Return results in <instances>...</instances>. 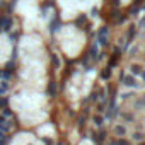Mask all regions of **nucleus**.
<instances>
[{"mask_svg":"<svg viewBox=\"0 0 145 145\" xmlns=\"http://www.w3.org/2000/svg\"><path fill=\"white\" fill-rule=\"evenodd\" d=\"M123 84H125V85H133V84H135V82H133V77H130V75L123 77Z\"/></svg>","mask_w":145,"mask_h":145,"instance_id":"3","label":"nucleus"},{"mask_svg":"<svg viewBox=\"0 0 145 145\" xmlns=\"http://www.w3.org/2000/svg\"><path fill=\"white\" fill-rule=\"evenodd\" d=\"M142 75H143V79H145V72H142Z\"/></svg>","mask_w":145,"mask_h":145,"instance_id":"11","label":"nucleus"},{"mask_svg":"<svg viewBox=\"0 0 145 145\" xmlns=\"http://www.w3.org/2000/svg\"><path fill=\"white\" fill-rule=\"evenodd\" d=\"M133 138H135V140H142L143 137H142V133H135V135H133Z\"/></svg>","mask_w":145,"mask_h":145,"instance_id":"9","label":"nucleus"},{"mask_svg":"<svg viewBox=\"0 0 145 145\" xmlns=\"http://www.w3.org/2000/svg\"><path fill=\"white\" fill-rule=\"evenodd\" d=\"M140 145H145V143H140Z\"/></svg>","mask_w":145,"mask_h":145,"instance_id":"12","label":"nucleus"},{"mask_svg":"<svg viewBox=\"0 0 145 145\" xmlns=\"http://www.w3.org/2000/svg\"><path fill=\"white\" fill-rule=\"evenodd\" d=\"M0 24H2L3 29H10V26H12V19H10V17H2V19H0Z\"/></svg>","mask_w":145,"mask_h":145,"instance_id":"2","label":"nucleus"},{"mask_svg":"<svg viewBox=\"0 0 145 145\" xmlns=\"http://www.w3.org/2000/svg\"><path fill=\"white\" fill-rule=\"evenodd\" d=\"M114 145H130L128 142H126V140H123V138H119V140H116V143Z\"/></svg>","mask_w":145,"mask_h":145,"instance_id":"6","label":"nucleus"},{"mask_svg":"<svg viewBox=\"0 0 145 145\" xmlns=\"http://www.w3.org/2000/svg\"><path fill=\"white\" fill-rule=\"evenodd\" d=\"M108 32H109L108 27H103L99 31V43L101 45H108Z\"/></svg>","mask_w":145,"mask_h":145,"instance_id":"1","label":"nucleus"},{"mask_svg":"<svg viewBox=\"0 0 145 145\" xmlns=\"http://www.w3.org/2000/svg\"><path fill=\"white\" fill-rule=\"evenodd\" d=\"M90 55H92V56H96V55H97V46H96V45L90 48Z\"/></svg>","mask_w":145,"mask_h":145,"instance_id":"7","label":"nucleus"},{"mask_svg":"<svg viewBox=\"0 0 145 145\" xmlns=\"http://www.w3.org/2000/svg\"><path fill=\"white\" fill-rule=\"evenodd\" d=\"M94 123H96V125H101V123H103V119L97 116V118H94Z\"/></svg>","mask_w":145,"mask_h":145,"instance_id":"10","label":"nucleus"},{"mask_svg":"<svg viewBox=\"0 0 145 145\" xmlns=\"http://www.w3.org/2000/svg\"><path fill=\"white\" fill-rule=\"evenodd\" d=\"M109 75H111V70H109V68L103 72V79H108V77H109Z\"/></svg>","mask_w":145,"mask_h":145,"instance_id":"8","label":"nucleus"},{"mask_svg":"<svg viewBox=\"0 0 145 145\" xmlns=\"http://www.w3.org/2000/svg\"><path fill=\"white\" fill-rule=\"evenodd\" d=\"M116 133L118 135H125V126H116Z\"/></svg>","mask_w":145,"mask_h":145,"instance_id":"5","label":"nucleus"},{"mask_svg":"<svg viewBox=\"0 0 145 145\" xmlns=\"http://www.w3.org/2000/svg\"><path fill=\"white\" fill-rule=\"evenodd\" d=\"M132 72L135 75H140V74H142V68H140L138 65H132Z\"/></svg>","mask_w":145,"mask_h":145,"instance_id":"4","label":"nucleus"}]
</instances>
